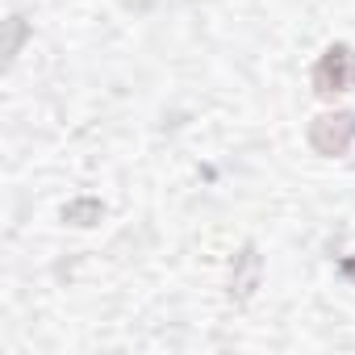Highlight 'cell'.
Wrapping results in <instances>:
<instances>
[{
  "label": "cell",
  "instance_id": "cell-1",
  "mask_svg": "<svg viewBox=\"0 0 355 355\" xmlns=\"http://www.w3.org/2000/svg\"><path fill=\"white\" fill-rule=\"evenodd\" d=\"M347 63H351V55H347V51H330V55H326V63L318 67V88H322V92H330V88H343V84L351 80Z\"/></svg>",
  "mask_w": 355,
  "mask_h": 355
}]
</instances>
